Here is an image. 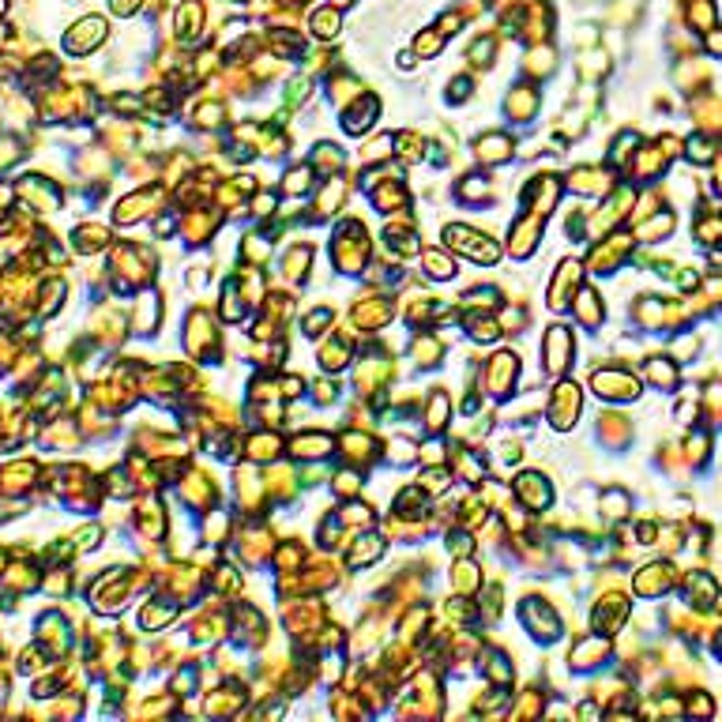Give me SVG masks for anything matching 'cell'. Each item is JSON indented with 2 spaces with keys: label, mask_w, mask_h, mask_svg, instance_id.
I'll list each match as a JSON object with an SVG mask.
<instances>
[]
</instances>
